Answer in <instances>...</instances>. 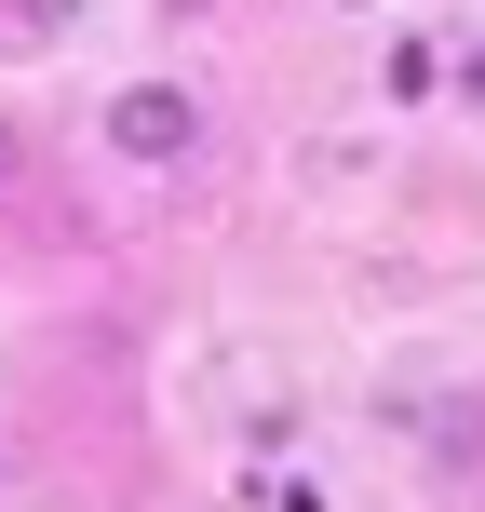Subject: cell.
<instances>
[{
	"mask_svg": "<svg viewBox=\"0 0 485 512\" xmlns=\"http://www.w3.org/2000/svg\"><path fill=\"white\" fill-rule=\"evenodd\" d=\"M108 149H122V162H189V149H203V108H189L176 81H135V95L108 108Z\"/></svg>",
	"mask_w": 485,
	"mask_h": 512,
	"instance_id": "cell-1",
	"label": "cell"
},
{
	"mask_svg": "<svg viewBox=\"0 0 485 512\" xmlns=\"http://www.w3.org/2000/svg\"><path fill=\"white\" fill-rule=\"evenodd\" d=\"M0 176H14V135H0Z\"/></svg>",
	"mask_w": 485,
	"mask_h": 512,
	"instance_id": "cell-2",
	"label": "cell"
},
{
	"mask_svg": "<svg viewBox=\"0 0 485 512\" xmlns=\"http://www.w3.org/2000/svg\"><path fill=\"white\" fill-rule=\"evenodd\" d=\"M472 95H485V54H472Z\"/></svg>",
	"mask_w": 485,
	"mask_h": 512,
	"instance_id": "cell-3",
	"label": "cell"
}]
</instances>
